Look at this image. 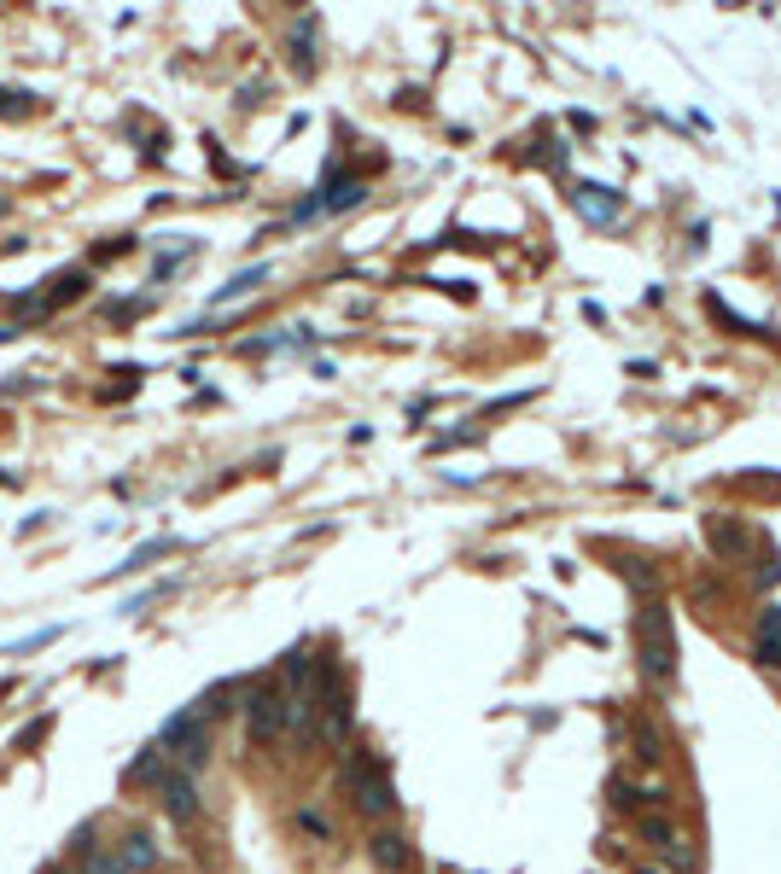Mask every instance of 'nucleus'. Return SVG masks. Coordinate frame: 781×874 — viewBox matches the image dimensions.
I'll list each match as a JSON object with an SVG mask.
<instances>
[{
  "label": "nucleus",
  "mask_w": 781,
  "mask_h": 874,
  "mask_svg": "<svg viewBox=\"0 0 781 874\" xmlns=\"http://www.w3.org/2000/svg\"><path fill=\"white\" fill-rule=\"evenodd\" d=\"M368 857H374L379 874H408V857H414V851H408V840L397 834V828H379L374 840H368Z\"/></svg>",
  "instance_id": "0eeeda50"
},
{
  "label": "nucleus",
  "mask_w": 781,
  "mask_h": 874,
  "mask_svg": "<svg viewBox=\"0 0 781 874\" xmlns=\"http://www.w3.org/2000/svg\"><path fill=\"white\" fill-rule=\"evenodd\" d=\"M164 746H152V752H140L135 764H129V787H164Z\"/></svg>",
  "instance_id": "9d476101"
},
{
  "label": "nucleus",
  "mask_w": 781,
  "mask_h": 874,
  "mask_svg": "<svg viewBox=\"0 0 781 874\" xmlns=\"http://www.w3.org/2000/svg\"><path fill=\"white\" fill-rule=\"evenodd\" d=\"M624 572H630V583H636V589H653V577L642 572V560H624Z\"/></svg>",
  "instance_id": "dca6fc26"
},
{
  "label": "nucleus",
  "mask_w": 781,
  "mask_h": 874,
  "mask_svg": "<svg viewBox=\"0 0 781 874\" xmlns=\"http://www.w3.org/2000/svg\"><path fill=\"white\" fill-rule=\"evenodd\" d=\"M245 735L257 740V746H274V740L286 735V688H251L245 694Z\"/></svg>",
  "instance_id": "7ed1b4c3"
},
{
  "label": "nucleus",
  "mask_w": 781,
  "mask_h": 874,
  "mask_svg": "<svg viewBox=\"0 0 781 874\" xmlns=\"http://www.w3.org/2000/svg\"><path fill=\"white\" fill-rule=\"evenodd\" d=\"M82 874H123V869H117V857H111L105 845H88V851H82Z\"/></svg>",
  "instance_id": "ddd939ff"
},
{
  "label": "nucleus",
  "mask_w": 781,
  "mask_h": 874,
  "mask_svg": "<svg viewBox=\"0 0 781 874\" xmlns=\"http://www.w3.org/2000/svg\"><path fill=\"white\" fill-rule=\"evenodd\" d=\"M758 659L764 665H781V606L764 612V630H758Z\"/></svg>",
  "instance_id": "9b49d317"
},
{
  "label": "nucleus",
  "mask_w": 781,
  "mask_h": 874,
  "mask_svg": "<svg viewBox=\"0 0 781 874\" xmlns=\"http://www.w3.org/2000/svg\"><path fill=\"white\" fill-rule=\"evenodd\" d=\"M164 816H170L175 828H193L204 816V799H199V787H193V775H164Z\"/></svg>",
  "instance_id": "20e7f679"
},
{
  "label": "nucleus",
  "mask_w": 781,
  "mask_h": 874,
  "mask_svg": "<svg viewBox=\"0 0 781 874\" xmlns=\"http://www.w3.org/2000/svg\"><path fill=\"white\" fill-rule=\"evenodd\" d=\"M164 740H170V746H181L187 770H199V764H204V752H210V735H204V717H199V711H181V717H170Z\"/></svg>",
  "instance_id": "39448f33"
},
{
  "label": "nucleus",
  "mask_w": 781,
  "mask_h": 874,
  "mask_svg": "<svg viewBox=\"0 0 781 874\" xmlns=\"http://www.w3.org/2000/svg\"><path fill=\"white\" fill-rule=\"evenodd\" d=\"M630 874H665V869H630Z\"/></svg>",
  "instance_id": "f3484780"
},
{
  "label": "nucleus",
  "mask_w": 781,
  "mask_h": 874,
  "mask_svg": "<svg viewBox=\"0 0 781 874\" xmlns=\"http://www.w3.org/2000/svg\"><path fill=\"white\" fill-rule=\"evenodd\" d=\"M636 805H642V793L630 781H612V810H636Z\"/></svg>",
  "instance_id": "2eb2a0df"
},
{
  "label": "nucleus",
  "mask_w": 781,
  "mask_h": 874,
  "mask_svg": "<svg viewBox=\"0 0 781 874\" xmlns=\"http://www.w3.org/2000/svg\"><path fill=\"white\" fill-rule=\"evenodd\" d=\"M636 834H642V840L653 845L659 857H671V851H677V845H682L677 822H671V816H659V810H653V816H642V822H636Z\"/></svg>",
  "instance_id": "1a4fd4ad"
},
{
  "label": "nucleus",
  "mask_w": 781,
  "mask_h": 874,
  "mask_svg": "<svg viewBox=\"0 0 781 874\" xmlns=\"http://www.w3.org/2000/svg\"><path fill=\"white\" fill-rule=\"evenodd\" d=\"M344 787H350V799H356V810H362L368 822H379V816L397 810L391 775L374 764V752H350V758H344Z\"/></svg>",
  "instance_id": "f257e3e1"
},
{
  "label": "nucleus",
  "mask_w": 781,
  "mask_h": 874,
  "mask_svg": "<svg viewBox=\"0 0 781 874\" xmlns=\"http://www.w3.org/2000/svg\"><path fill=\"white\" fill-rule=\"evenodd\" d=\"M47 874H59V869H47Z\"/></svg>",
  "instance_id": "a211bd4d"
},
{
  "label": "nucleus",
  "mask_w": 781,
  "mask_h": 874,
  "mask_svg": "<svg viewBox=\"0 0 781 874\" xmlns=\"http://www.w3.org/2000/svg\"><path fill=\"white\" fill-rule=\"evenodd\" d=\"M630 735H636V758L653 770V764L665 758V740H659V729H653V723H630Z\"/></svg>",
  "instance_id": "f8f14e48"
},
{
  "label": "nucleus",
  "mask_w": 781,
  "mask_h": 874,
  "mask_svg": "<svg viewBox=\"0 0 781 874\" xmlns=\"http://www.w3.org/2000/svg\"><path fill=\"white\" fill-rule=\"evenodd\" d=\"M706 542H712V554H723V560L747 554V531H741L729 513H712V519H706Z\"/></svg>",
  "instance_id": "6e6552de"
},
{
  "label": "nucleus",
  "mask_w": 781,
  "mask_h": 874,
  "mask_svg": "<svg viewBox=\"0 0 781 874\" xmlns=\"http://www.w3.org/2000/svg\"><path fill=\"white\" fill-rule=\"evenodd\" d=\"M298 828H304L309 840H321V845L333 840V822H327V816H321V810H298Z\"/></svg>",
  "instance_id": "4468645a"
},
{
  "label": "nucleus",
  "mask_w": 781,
  "mask_h": 874,
  "mask_svg": "<svg viewBox=\"0 0 781 874\" xmlns=\"http://www.w3.org/2000/svg\"><path fill=\"white\" fill-rule=\"evenodd\" d=\"M642 676L653 682V688H665L671 682V671H677V641H671V612L665 606H642Z\"/></svg>",
  "instance_id": "f03ea898"
},
{
  "label": "nucleus",
  "mask_w": 781,
  "mask_h": 874,
  "mask_svg": "<svg viewBox=\"0 0 781 874\" xmlns=\"http://www.w3.org/2000/svg\"><path fill=\"white\" fill-rule=\"evenodd\" d=\"M111 857H117V869H123V874H152V869H158V840H152L146 828H129L123 845H117Z\"/></svg>",
  "instance_id": "423d86ee"
}]
</instances>
